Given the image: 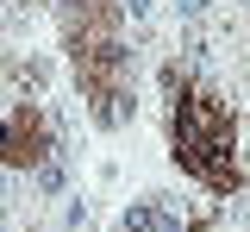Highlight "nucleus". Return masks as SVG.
<instances>
[{"label":"nucleus","instance_id":"nucleus-1","mask_svg":"<svg viewBox=\"0 0 250 232\" xmlns=\"http://www.w3.org/2000/svg\"><path fill=\"white\" fill-rule=\"evenodd\" d=\"M163 94H169V157L213 188L219 201L244 188V163H238V119L231 107L207 88V82H188L182 69H163Z\"/></svg>","mask_w":250,"mask_h":232},{"label":"nucleus","instance_id":"nucleus-2","mask_svg":"<svg viewBox=\"0 0 250 232\" xmlns=\"http://www.w3.org/2000/svg\"><path fill=\"white\" fill-rule=\"evenodd\" d=\"M62 50L75 63V88L100 126L131 119V50L119 25H62Z\"/></svg>","mask_w":250,"mask_h":232},{"label":"nucleus","instance_id":"nucleus-3","mask_svg":"<svg viewBox=\"0 0 250 232\" xmlns=\"http://www.w3.org/2000/svg\"><path fill=\"white\" fill-rule=\"evenodd\" d=\"M44 157H50V119L38 107H13L0 119V163L6 169H31Z\"/></svg>","mask_w":250,"mask_h":232},{"label":"nucleus","instance_id":"nucleus-4","mask_svg":"<svg viewBox=\"0 0 250 232\" xmlns=\"http://www.w3.org/2000/svg\"><path fill=\"white\" fill-rule=\"evenodd\" d=\"M62 25H119V0H62Z\"/></svg>","mask_w":250,"mask_h":232},{"label":"nucleus","instance_id":"nucleus-5","mask_svg":"<svg viewBox=\"0 0 250 232\" xmlns=\"http://www.w3.org/2000/svg\"><path fill=\"white\" fill-rule=\"evenodd\" d=\"M125 226H131V232H175V220H169L163 207H131Z\"/></svg>","mask_w":250,"mask_h":232}]
</instances>
